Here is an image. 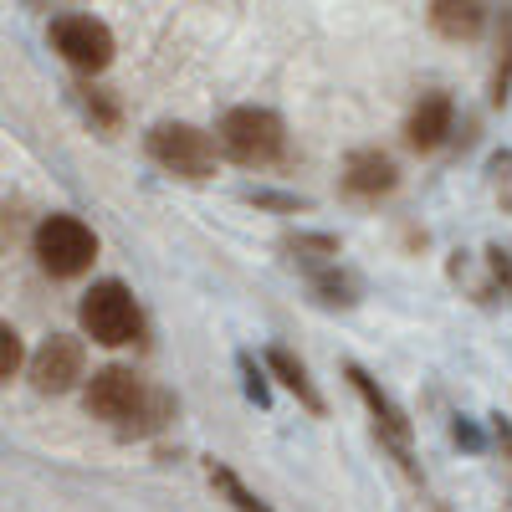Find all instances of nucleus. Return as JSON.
Masks as SVG:
<instances>
[{"mask_svg":"<svg viewBox=\"0 0 512 512\" xmlns=\"http://www.w3.org/2000/svg\"><path fill=\"white\" fill-rule=\"evenodd\" d=\"M16 364H21V333L11 323H0V379L16 374Z\"/></svg>","mask_w":512,"mask_h":512,"instance_id":"obj_14","label":"nucleus"},{"mask_svg":"<svg viewBox=\"0 0 512 512\" xmlns=\"http://www.w3.org/2000/svg\"><path fill=\"white\" fill-rule=\"evenodd\" d=\"M77 379H82V344L67 338V333H52L47 344L36 349V359H31V384L41 395H62V390H72Z\"/></svg>","mask_w":512,"mask_h":512,"instance_id":"obj_6","label":"nucleus"},{"mask_svg":"<svg viewBox=\"0 0 512 512\" xmlns=\"http://www.w3.org/2000/svg\"><path fill=\"white\" fill-rule=\"evenodd\" d=\"M88 410L103 420H134L144 410V379L134 369H103L88 384Z\"/></svg>","mask_w":512,"mask_h":512,"instance_id":"obj_7","label":"nucleus"},{"mask_svg":"<svg viewBox=\"0 0 512 512\" xmlns=\"http://www.w3.org/2000/svg\"><path fill=\"white\" fill-rule=\"evenodd\" d=\"M221 149L246 169L272 164L282 154V118L267 108H231L221 123Z\"/></svg>","mask_w":512,"mask_h":512,"instance_id":"obj_2","label":"nucleus"},{"mask_svg":"<svg viewBox=\"0 0 512 512\" xmlns=\"http://www.w3.org/2000/svg\"><path fill=\"white\" fill-rule=\"evenodd\" d=\"M267 359H272V369L282 374V384H287V390H292L297 400H303L308 410H323V395L313 390V379H308V369H303V364H297L292 354H282V349H272Z\"/></svg>","mask_w":512,"mask_h":512,"instance_id":"obj_10","label":"nucleus"},{"mask_svg":"<svg viewBox=\"0 0 512 512\" xmlns=\"http://www.w3.org/2000/svg\"><path fill=\"white\" fill-rule=\"evenodd\" d=\"M344 185H349L354 195H384V190L395 185V164L384 159V154H374V149H364V154H354V159H349Z\"/></svg>","mask_w":512,"mask_h":512,"instance_id":"obj_9","label":"nucleus"},{"mask_svg":"<svg viewBox=\"0 0 512 512\" xmlns=\"http://www.w3.org/2000/svg\"><path fill=\"white\" fill-rule=\"evenodd\" d=\"M349 379H354V384H359V395H364V400H369V410H374V415H379V425H384V431H390V436H395V441H405V431H410V425H405V415H400V410H395V405H390V400H384V395H379V390H374V379H369V374H364V369H349Z\"/></svg>","mask_w":512,"mask_h":512,"instance_id":"obj_11","label":"nucleus"},{"mask_svg":"<svg viewBox=\"0 0 512 512\" xmlns=\"http://www.w3.org/2000/svg\"><path fill=\"white\" fill-rule=\"evenodd\" d=\"M149 154L180 180H210L216 175V139L190 123H159L149 134Z\"/></svg>","mask_w":512,"mask_h":512,"instance_id":"obj_4","label":"nucleus"},{"mask_svg":"<svg viewBox=\"0 0 512 512\" xmlns=\"http://www.w3.org/2000/svg\"><path fill=\"white\" fill-rule=\"evenodd\" d=\"M431 21H436V31H446V36H477L482 6H431Z\"/></svg>","mask_w":512,"mask_h":512,"instance_id":"obj_12","label":"nucleus"},{"mask_svg":"<svg viewBox=\"0 0 512 512\" xmlns=\"http://www.w3.org/2000/svg\"><path fill=\"white\" fill-rule=\"evenodd\" d=\"M52 41H57V52L82 72H103L113 62V31L103 21H93V16H62L52 26Z\"/></svg>","mask_w":512,"mask_h":512,"instance_id":"obj_5","label":"nucleus"},{"mask_svg":"<svg viewBox=\"0 0 512 512\" xmlns=\"http://www.w3.org/2000/svg\"><path fill=\"white\" fill-rule=\"evenodd\" d=\"M451 134V98L446 93H431V98H420L410 123H405V139L415 149H436L441 139Z\"/></svg>","mask_w":512,"mask_h":512,"instance_id":"obj_8","label":"nucleus"},{"mask_svg":"<svg viewBox=\"0 0 512 512\" xmlns=\"http://www.w3.org/2000/svg\"><path fill=\"white\" fill-rule=\"evenodd\" d=\"M216 487H226V497H231L241 512H272V507H267L262 497H256V492H246V487H241V477L231 472V466H216Z\"/></svg>","mask_w":512,"mask_h":512,"instance_id":"obj_13","label":"nucleus"},{"mask_svg":"<svg viewBox=\"0 0 512 512\" xmlns=\"http://www.w3.org/2000/svg\"><path fill=\"white\" fill-rule=\"evenodd\" d=\"M98 256V236L82 226L77 216H52L36 226V262L47 267L52 277H77L88 272Z\"/></svg>","mask_w":512,"mask_h":512,"instance_id":"obj_3","label":"nucleus"},{"mask_svg":"<svg viewBox=\"0 0 512 512\" xmlns=\"http://www.w3.org/2000/svg\"><path fill=\"white\" fill-rule=\"evenodd\" d=\"M82 328H88L93 344H134L144 318H139V303H134V292H128L123 282H98L88 297H82Z\"/></svg>","mask_w":512,"mask_h":512,"instance_id":"obj_1","label":"nucleus"}]
</instances>
